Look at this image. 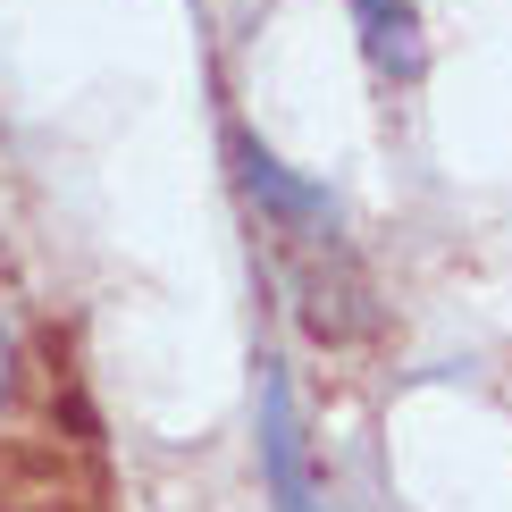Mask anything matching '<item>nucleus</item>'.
<instances>
[{
  "mask_svg": "<svg viewBox=\"0 0 512 512\" xmlns=\"http://www.w3.org/2000/svg\"><path fill=\"white\" fill-rule=\"evenodd\" d=\"M236 168H244V185H252V194H261L286 227H303V236H336V202L319 194V185H294L261 143H236Z\"/></svg>",
  "mask_w": 512,
  "mask_h": 512,
  "instance_id": "nucleus-2",
  "label": "nucleus"
},
{
  "mask_svg": "<svg viewBox=\"0 0 512 512\" xmlns=\"http://www.w3.org/2000/svg\"><path fill=\"white\" fill-rule=\"evenodd\" d=\"M361 42H370V59L387 76H420V9L412 0H345Z\"/></svg>",
  "mask_w": 512,
  "mask_h": 512,
  "instance_id": "nucleus-3",
  "label": "nucleus"
},
{
  "mask_svg": "<svg viewBox=\"0 0 512 512\" xmlns=\"http://www.w3.org/2000/svg\"><path fill=\"white\" fill-rule=\"evenodd\" d=\"M0 395H9V328H0Z\"/></svg>",
  "mask_w": 512,
  "mask_h": 512,
  "instance_id": "nucleus-4",
  "label": "nucleus"
},
{
  "mask_svg": "<svg viewBox=\"0 0 512 512\" xmlns=\"http://www.w3.org/2000/svg\"><path fill=\"white\" fill-rule=\"evenodd\" d=\"M261 471H269L277 512H319V479H311V462H303V420H294L286 370L261 378Z\"/></svg>",
  "mask_w": 512,
  "mask_h": 512,
  "instance_id": "nucleus-1",
  "label": "nucleus"
}]
</instances>
